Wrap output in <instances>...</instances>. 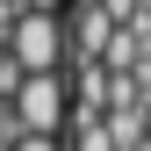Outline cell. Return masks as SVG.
I'll use <instances>...</instances> for the list:
<instances>
[{"label":"cell","mask_w":151,"mask_h":151,"mask_svg":"<svg viewBox=\"0 0 151 151\" xmlns=\"http://www.w3.org/2000/svg\"><path fill=\"white\" fill-rule=\"evenodd\" d=\"M7 50H14V65L22 72H65V58H72V29H65V14H36V7H22L7 22Z\"/></svg>","instance_id":"obj_1"},{"label":"cell","mask_w":151,"mask_h":151,"mask_svg":"<svg viewBox=\"0 0 151 151\" xmlns=\"http://www.w3.org/2000/svg\"><path fill=\"white\" fill-rule=\"evenodd\" d=\"M14 122H22L29 137H65V122H72V79L65 72H22V86H14Z\"/></svg>","instance_id":"obj_2"},{"label":"cell","mask_w":151,"mask_h":151,"mask_svg":"<svg viewBox=\"0 0 151 151\" xmlns=\"http://www.w3.org/2000/svg\"><path fill=\"white\" fill-rule=\"evenodd\" d=\"M7 151H65V137H29V129H22V137H14Z\"/></svg>","instance_id":"obj_3"},{"label":"cell","mask_w":151,"mask_h":151,"mask_svg":"<svg viewBox=\"0 0 151 151\" xmlns=\"http://www.w3.org/2000/svg\"><path fill=\"white\" fill-rule=\"evenodd\" d=\"M22 7H36V14H58V7H65V0H22Z\"/></svg>","instance_id":"obj_4"}]
</instances>
